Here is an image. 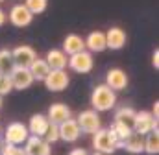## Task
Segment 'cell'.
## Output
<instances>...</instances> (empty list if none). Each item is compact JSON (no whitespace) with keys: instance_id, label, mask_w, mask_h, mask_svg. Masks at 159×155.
<instances>
[{"instance_id":"cell-21","label":"cell","mask_w":159,"mask_h":155,"mask_svg":"<svg viewBox=\"0 0 159 155\" xmlns=\"http://www.w3.org/2000/svg\"><path fill=\"white\" fill-rule=\"evenodd\" d=\"M28 69H30V72H32L34 79H37V81H43V79L46 78V74L50 72V67H48V63H46L44 59H39V57H35Z\"/></svg>"},{"instance_id":"cell-8","label":"cell","mask_w":159,"mask_h":155,"mask_svg":"<svg viewBox=\"0 0 159 155\" xmlns=\"http://www.w3.org/2000/svg\"><path fill=\"white\" fill-rule=\"evenodd\" d=\"M57 131H59V139L65 142H76L80 139V133H81L78 122L74 118H67L61 124H57Z\"/></svg>"},{"instance_id":"cell-24","label":"cell","mask_w":159,"mask_h":155,"mask_svg":"<svg viewBox=\"0 0 159 155\" xmlns=\"http://www.w3.org/2000/svg\"><path fill=\"white\" fill-rule=\"evenodd\" d=\"M15 69L11 50H0V74H9Z\"/></svg>"},{"instance_id":"cell-6","label":"cell","mask_w":159,"mask_h":155,"mask_svg":"<svg viewBox=\"0 0 159 155\" xmlns=\"http://www.w3.org/2000/svg\"><path fill=\"white\" fill-rule=\"evenodd\" d=\"M43 81H44V85H46L48 91H52V92H61V91L67 89V85H69L70 79L67 76L65 69H57V70H50Z\"/></svg>"},{"instance_id":"cell-31","label":"cell","mask_w":159,"mask_h":155,"mask_svg":"<svg viewBox=\"0 0 159 155\" xmlns=\"http://www.w3.org/2000/svg\"><path fill=\"white\" fill-rule=\"evenodd\" d=\"M69 155H89V153H87L85 150H81V148H76V150H72Z\"/></svg>"},{"instance_id":"cell-17","label":"cell","mask_w":159,"mask_h":155,"mask_svg":"<svg viewBox=\"0 0 159 155\" xmlns=\"http://www.w3.org/2000/svg\"><path fill=\"white\" fill-rule=\"evenodd\" d=\"M50 67V70H57V69H67V63H69V57L63 50H50L46 54V59H44Z\"/></svg>"},{"instance_id":"cell-4","label":"cell","mask_w":159,"mask_h":155,"mask_svg":"<svg viewBox=\"0 0 159 155\" xmlns=\"http://www.w3.org/2000/svg\"><path fill=\"white\" fill-rule=\"evenodd\" d=\"M67 65H69L74 72H78V74H87V72H91V70H93L94 61H93L91 52L81 50V52H76V54H70V57H69V63H67Z\"/></svg>"},{"instance_id":"cell-5","label":"cell","mask_w":159,"mask_h":155,"mask_svg":"<svg viewBox=\"0 0 159 155\" xmlns=\"http://www.w3.org/2000/svg\"><path fill=\"white\" fill-rule=\"evenodd\" d=\"M76 122H78L80 129L83 133H89V135H93L94 131H98L102 127V120L98 116V111H94V109H89V111L80 113Z\"/></svg>"},{"instance_id":"cell-23","label":"cell","mask_w":159,"mask_h":155,"mask_svg":"<svg viewBox=\"0 0 159 155\" xmlns=\"http://www.w3.org/2000/svg\"><path fill=\"white\" fill-rule=\"evenodd\" d=\"M144 152L150 155H156L159 152V135L157 129H152L146 133V139H144Z\"/></svg>"},{"instance_id":"cell-19","label":"cell","mask_w":159,"mask_h":155,"mask_svg":"<svg viewBox=\"0 0 159 155\" xmlns=\"http://www.w3.org/2000/svg\"><path fill=\"white\" fill-rule=\"evenodd\" d=\"M48 126H50V122H48V118H46L44 115H34L32 118H30V124H28V131H30V135L43 137Z\"/></svg>"},{"instance_id":"cell-27","label":"cell","mask_w":159,"mask_h":155,"mask_svg":"<svg viewBox=\"0 0 159 155\" xmlns=\"http://www.w3.org/2000/svg\"><path fill=\"white\" fill-rule=\"evenodd\" d=\"M43 139H44L48 144L57 142V140H59V131H57V126H56V124H50V126L46 127V131H44Z\"/></svg>"},{"instance_id":"cell-14","label":"cell","mask_w":159,"mask_h":155,"mask_svg":"<svg viewBox=\"0 0 159 155\" xmlns=\"http://www.w3.org/2000/svg\"><path fill=\"white\" fill-rule=\"evenodd\" d=\"M122 148H126V152H129V153H143L144 152V135L131 131L126 137V140L122 142Z\"/></svg>"},{"instance_id":"cell-11","label":"cell","mask_w":159,"mask_h":155,"mask_svg":"<svg viewBox=\"0 0 159 155\" xmlns=\"http://www.w3.org/2000/svg\"><path fill=\"white\" fill-rule=\"evenodd\" d=\"M11 55H13V63H15V67H30L32 65V61L37 57V54H35V50L32 48V46H28V44H22V46H17L15 50H11Z\"/></svg>"},{"instance_id":"cell-15","label":"cell","mask_w":159,"mask_h":155,"mask_svg":"<svg viewBox=\"0 0 159 155\" xmlns=\"http://www.w3.org/2000/svg\"><path fill=\"white\" fill-rule=\"evenodd\" d=\"M48 122L50 124H61L63 120H67V118H70V109L65 105V104H54V105H50V109H48Z\"/></svg>"},{"instance_id":"cell-22","label":"cell","mask_w":159,"mask_h":155,"mask_svg":"<svg viewBox=\"0 0 159 155\" xmlns=\"http://www.w3.org/2000/svg\"><path fill=\"white\" fill-rule=\"evenodd\" d=\"M135 113H137V111H133L131 107H120L119 111L115 113V122L124 124L126 127L133 129V124H135Z\"/></svg>"},{"instance_id":"cell-7","label":"cell","mask_w":159,"mask_h":155,"mask_svg":"<svg viewBox=\"0 0 159 155\" xmlns=\"http://www.w3.org/2000/svg\"><path fill=\"white\" fill-rule=\"evenodd\" d=\"M152 129H157V118L148 113V111H139L135 113V124H133V131L141 133V135H146L148 131Z\"/></svg>"},{"instance_id":"cell-10","label":"cell","mask_w":159,"mask_h":155,"mask_svg":"<svg viewBox=\"0 0 159 155\" xmlns=\"http://www.w3.org/2000/svg\"><path fill=\"white\" fill-rule=\"evenodd\" d=\"M9 78H11L13 89H19V91L28 89V87L35 81L34 76H32V72H30V69H26V67H15V69L9 72Z\"/></svg>"},{"instance_id":"cell-33","label":"cell","mask_w":159,"mask_h":155,"mask_svg":"<svg viewBox=\"0 0 159 155\" xmlns=\"http://www.w3.org/2000/svg\"><path fill=\"white\" fill-rule=\"evenodd\" d=\"M93 155H106V153H102V152H96V150H94V153Z\"/></svg>"},{"instance_id":"cell-2","label":"cell","mask_w":159,"mask_h":155,"mask_svg":"<svg viewBox=\"0 0 159 155\" xmlns=\"http://www.w3.org/2000/svg\"><path fill=\"white\" fill-rule=\"evenodd\" d=\"M93 135H94L93 137V146H94L96 152H102V153L107 155V153H113L119 148V140H117V137L113 135L111 129H102L100 127Z\"/></svg>"},{"instance_id":"cell-36","label":"cell","mask_w":159,"mask_h":155,"mask_svg":"<svg viewBox=\"0 0 159 155\" xmlns=\"http://www.w3.org/2000/svg\"><path fill=\"white\" fill-rule=\"evenodd\" d=\"M0 2H4V0H0Z\"/></svg>"},{"instance_id":"cell-32","label":"cell","mask_w":159,"mask_h":155,"mask_svg":"<svg viewBox=\"0 0 159 155\" xmlns=\"http://www.w3.org/2000/svg\"><path fill=\"white\" fill-rule=\"evenodd\" d=\"M4 24H6V13L0 9V26H4Z\"/></svg>"},{"instance_id":"cell-3","label":"cell","mask_w":159,"mask_h":155,"mask_svg":"<svg viewBox=\"0 0 159 155\" xmlns=\"http://www.w3.org/2000/svg\"><path fill=\"white\" fill-rule=\"evenodd\" d=\"M4 140L7 144H15V146H20L26 142V139L30 137V131H28V126H24L22 122H11L4 131Z\"/></svg>"},{"instance_id":"cell-30","label":"cell","mask_w":159,"mask_h":155,"mask_svg":"<svg viewBox=\"0 0 159 155\" xmlns=\"http://www.w3.org/2000/svg\"><path fill=\"white\" fill-rule=\"evenodd\" d=\"M152 65L156 67V69H159V52L156 50L154 52V55H152Z\"/></svg>"},{"instance_id":"cell-35","label":"cell","mask_w":159,"mask_h":155,"mask_svg":"<svg viewBox=\"0 0 159 155\" xmlns=\"http://www.w3.org/2000/svg\"><path fill=\"white\" fill-rule=\"evenodd\" d=\"M0 137H2V129H0Z\"/></svg>"},{"instance_id":"cell-26","label":"cell","mask_w":159,"mask_h":155,"mask_svg":"<svg viewBox=\"0 0 159 155\" xmlns=\"http://www.w3.org/2000/svg\"><path fill=\"white\" fill-rule=\"evenodd\" d=\"M46 0H26L24 2V6L34 13V15H39V13H43L44 9H46Z\"/></svg>"},{"instance_id":"cell-1","label":"cell","mask_w":159,"mask_h":155,"mask_svg":"<svg viewBox=\"0 0 159 155\" xmlns=\"http://www.w3.org/2000/svg\"><path fill=\"white\" fill-rule=\"evenodd\" d=\"M91 104H93L94 111H98V113L109 111V109L115 107V104H117V94H115V91H113L111 87H107L106 83H102V85H98V87L93 91V94H91Z\"/></svg>"},{"instance_id":"cell-20","label":"cell","mask_w":159,"mask_h":155,"mask_svg":"<svg viewBox=\"0 0 159 155\" xmlns=\"http://www.w3.org/2000/svg\"><path fill=\"white\" fill-rule=\"evenodd\" d=\"M81 50H85V41L76 35V33H70V35H67L65 41H63V52L65 54H76V52H81Z\"/></svg>"},{"instance_id":"cell-29","label":"cell","mask_w":159,"mask_h":155,"mask_svg":"<svg viewBox=\"0 0 159 155\" xmlns=\"http://www.w3.org/2000/svg\"><path fill=\"white\" fill-rule=\"evenodd\" d=\"M0 153L2 155H26L24 153V148L15 146V144H7V142H6V146H2Z\"/></svg>"},{"instance_id":"cell-18","label":"cell","mask_w":159,"mask_h":155,"mask_svg":"<svg viewBox=\"0 0 159 155\" xmlns=\"http://www.w3.org/2000/svg\"><path fill=\"white\" fill-rule=\"evenodd\" d=\"M85 41V48H89L91 52H104L107 46H106V33L104 32H91L89 37L83 39Z\"/></svg>"},{"instance_id":"cell-13","label":"cell","mask_w":159,"mask_h":155,"mask_svg":"<svg viewBox=\"0 0 159 155\" xmlns=\"http://www.w3.org/2000/svg\"><path fill=\"white\" fill-rule=\"evenodd\" d=\"M106 85L111 87L113 91H122V89H126V87H128V76H126V72L120 70V69H111V70L107 72V76H106Z\"/></svg>"},{"instance_id":"cell-28","label":"cell","mask_w":159,"mask_h":155,"mask_svg":"<svg viewBox=\"0 0 159 155\" xmlns=\"http://www.w3.org/2000/svg\"><path fill=\"white\" fill-rule=\"evenodd\" d=\"M13 91V83L9 74H0V96H6Z\"/></svg>"},{"instance_id":"cell-9","label":"cell","mask_w":159,"mask_h":155,"mask_svg":"<svg viewBox=\"0 0 159 155\" xmlns=\"http://www.w3.org/2000/svg\"><path fill=\"white\" fill-rule=\"evenodd\" d=\"M32 19H34V13H32L24 4H17V6H13L11 11H9V20H11V24L17 26V28L28 26V24L32 22Z\"/></svg>"},{"instance_id":"cell-25","label":"cell","mask_w":159,"mask_h":155,"mask_svg":"<svg viewBox=\"0 0 159 155\" xmlns=\"http://www.w3.org/2000/svg\"><path fill=\"white\" fill-rule=\"evenodd\" d=\"M111 131H113V135L117 137V140H119V148H122V142L126 140V137L133 131V129H129V127H126L124 124H119V122H115L113 124V127H111Z\"/></svg>"},{"instance_id":"cell-12","label":"cell","mask_w":159,"mask_h":155,"mask_svg":"<svg viewBox=\"0 0 159 155\" xmlns=\"http://www.w3.org/2000/svg\"><path fill=\"white\" fill-rule=\"evenodd\" d=\"M24 144H26L24 146V153L26 155H50V144L43 137L30 135Z\"/></svg>"},{"instance_id":"cell-34","label":"cell","mask_w":159,"mask_h":155,"mask_svg":"<svg viewBox=\"0 0 159 155\" xmlns=\"http://www.w3.org/2000/svg\"><path fill=\"white\" fill-rule=\"evenodd\" d=\"M0 107H2V96H0Z\"/></svg>"},{"instance_id":"cell-16","label":"cell","mask_w":159,"mask_h":155,"mask_svg":"<svg viewBox=\"0 0 159 155\" xmlns=\"http://www.w3.org/2000/svg\"><path fill=\"white\" fill-rule=\"evenodd\" d=\"M126 44V32L122 28H111L106 33V46L111 50H120Z\"/></svg>"}]
</instances>
